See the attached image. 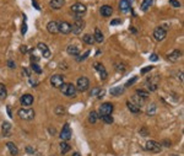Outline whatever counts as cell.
Returning a JSON list of instances; mask_svg holds the SVG:
<instances>
[{
	"mask_svg": "<svg viewBox=\"0 0 184 156\" xmlns=\"http://www.w3.org/2000/svg\"><path fill=\"white\" fill-rule=\"evenodd\" d=\"M100 90H101L100 87H95V89H92V90H91L90 95H91V96H97V93H98V91H100Z\"/></svg>",
	"mask_w": 184,
	"mask_h": 156,
	"instance_id": "cell-42",
	"label": "cell"
},
{
	"mask_svg": "<svg viewBox=\"0 0 184 156\" xmlns=\"http://www.w3.org/2000/svg\"><path fill=\"white\" fill-rule=\"evenodd\" d=\"M47 31L52 35L59 33V23L57 21H50L47 23Z\"/></svg>",
	"mask_w": 184,
	"mask_h": 156,
	"instance_id": "cell-17",
	"label": "cell"
},
{
	"mask_svg": "<svg viewBox=\"0 0 184 156\" xmlns=\"http://www.w3.org/2000/svg\"><path fill=\"white\" fill-rule=\"evenodd\" d=\"M59 89H60V91H61L63 95L69 96V97H75L76 92H78V90H76V86L73 85L71 82H64V84L61 85Z\"/></svg>",
	"mask_w": 184,
	"mask_h": 156,
	"instance_id": "cell-1",
	"label": "cell"
},
{
	"mask_svg": "<svg viewBox=\"0 0 184 156\" xmlns=\"http://www.w3.org/2000/svg\"><path fill=\"white\" fill-rule=\"evenodd\" d=\"M31 69H32L36 74H42V68H41L37 63H31Z\"/></svg>",
	"mask_w": 184,
	"mask_h": 156,
	"instance_id": "cell-34",
	"label": "cell"
},
{
	"mask_svg": "<svg viewBox=\"0 0 184 156\" xmlns=\"http://www.w3.org/2000/svg\"><path fill=\"white\" fill-rule=\"evenodd\" d=\"M114 110V106L112 105L111 102H104L102 103V105L100 106V110H98V116L100 118H102L103 116H109V114H112V112H113Z\"/></svg>",
	"mask_w": 184,
	"mask_h": 156,
	"instance_id": "cell-4",
	"label": "cell"
},
{
	"mask_svg": "<svg viewBox=\"0 0 184 156\" xmlns=\"http://www.w3.org/2000/svg\"><path fill=\"white\" fill-rule=\"evenodd\" d=\"M82 41H84V43L89 44V46L93 44V43H95V38H93V35H90V33H86V35H84V37H82Z\"/></svg>",
	"mask_w": 184,
	"mask_h": 156,
	"instance_id": "cell-28",
	"label": "cell"
},
{
	"mask_svg": "<svg viewBox=\"0 0 184 156\" xmlns=\"http://www.w3.org/2000/svg\"><path fill=\"white\" fill-rule=\"evenodd\" d=\"M126 106H128V108H129V111L133 112V113H139V112H141V108H140L139 106H136L135 103H133L131 101H128V102H126Z\"/></svg>",
	"mask_w": 184,
	"mask_h": 156,
	"instance_id": "cell-26",
	"label": "cell"
},
{
	"mask_svg": "<svg viewBox=\"0 0 184 156\" xmlns=\"http://www.w3.org/2000/svg\"><path fill=\"white\" fill-rule=\"evenodd\" d=\"M17 116L23 121H32L34 118V111L32 108H20L17 111Z\"/></svg>",
	"mask_w": 184,
	"mask_h": 156,
	"instance_id": "cell-3",
	"label": "cell"
},
{
	"mask_svg": "<svg viewBox=\"0 0 184 156\" xmlns=\"http://www.w3.org/2000/svg\"><path fill=\"white\" fill-rule=\"evenodd\" d=\"M93 66H95L96 71L98 72V75H100V77H101L102 80H106L107 77H108V72L106 71V68L103 66V64H101V63H95Z\"/></svg>",
	"mask_w": 184,
	"mask_h": 156,
	"instance_id": "cell-13",
	"label": "cell"
},
{
	"mask_svg": "<svg viewBox=\"0 0 184 156\" xmlns=\"http://www.w3.org/2000/svg\"><path fill=\"white\" fill-rule=\"evenodd\" d=\"M166 36H167V31L163 27H156L155 31H153V38H155L156 41H158V42L165 39Z\"/></svg>",
	"mask_w": 184,
	"mask_h": 156,
	"instance_id": "cell-9",
	"label": "cell"
},
{
	"mask_svg": "<svg viewBox=\"0 0 184 156\" xmlns=\"http://www.w3.org/2000/svg\"><path fill=\"white\" fill-rule=\"evenodd\" d=\"M123 21H122V20L120 19H115V20H113V21H111V25L112 26H114V25H120Z\"/></svg>",
	"mask_w": 184,
	"mask_h": 156,
	"instance_id": "cell-46",
	"label": "cell"
},
{
	"mask_svg": "<svg viewBox=\"0 0 184 156\" xmlns=\"http://www.w3.org/2000/svg\"><path fill=\"white\" fill-rule=\"evenodd\" d=\"M59 32H61L63 35H69L71 32V25L66 21H61L59 23Z\"/></svg>",
	"mask_w": 184,
	"mask_h": 156,
	"instance_id": "cell-18",
	"label": "cell"
},
{
	"mask_svg": "<svg viewBox=\"0 0 184 156\" xmlns=\"http://www.w3.org/2000/svg\"><path fill=\"white\" fill-rule=\"evenodd\" d=\"M125 87L124 86H114L109 90V93L112 96H120L122 93H124Z\"/></svg>",
	"mask_w": 184,
	"mask_h": 156,
	"instance_id": "cell-22",
	"label": "cell"
},
{
	"mask_svg": "<svg viewBox=\"0 0 184 156\" xmlns=\"http://www.w3.org/2000/svg\"><path fill=\"white\" fill-rule=\"evenodd\" d=\"M12 133V127L9 122H3L1 124V134L4 138H9Z\"/></svg>",
	"mask_w": 184,
	"mask_h": 156,
	"instance_id": "cell-16",
	"label": "cell"
},
{
	"mask_svg": "<svg viewBox=\"0 0 184 156\" xmlns=\"http://www.w3.org/2000/svg\"><path fill=\"white\" fill-rule=\"evenodd\" d=\"M26 151H27L28 154H33V153H34V149L31 148V146H26Z\"/></svg>",
	"mask_w": 184,
	"mask_h": 156,
	"instance_id": "cell-51",
	"label": "cell"
},
{
	"mask_svg": "<svg viewBox=\"0 0 184 156\" xmlns=\"http://www.w3.org/2000/svg\"><path fill=\"white\" fill-rule=\"evenodd\" d=\"M152 5H153V0H142V3L140 5V9L142 10V11H147Z\"/></svg>",
	"mask_w": 184,
	"mask_h": 156,
	"instance_id": "cell-27",
	"label": "cell"
},
{
	"mask_svg": "<svg viewBox=\"0 0 184 156\" xmlns=\"http://www.w3.org/2000/svg\"><path fill=\"white\" fill-rule=\"evenodd\" d=\"M8 66L11 68V69H15V68H16V64H15V61H12V60H8Z\"/></svg>",
	"mask_w": 184,
	"mask_h": 156,
	"instance_id": "cell-48",
	"label": "cell"
},
{
	"mask_svg": "<svg viewBox=\"0 0 184 156\" xmlns=\"http://www.w3.org/2000/svg\"><path fill=\"white\" fill-rule=\"evenodd\" d=\"M170 3H171L174 8H181V3L177 1V0H170Z\"/></svg>",
	"mask_w": 184,
	"mask_h": 156,
	"instance_id": "cell-43",
	"label": "cell"
},
{
	"mask_svg": "<svg viewBox=\"0 0 184 156\" xmlns=\"http://www.w3.org/2000/svg\"><path fill=\"white\" fill-rule=\"evenodd\" d=\"M130 31H131V32H134V33H136V30H135V27H130Z\"/></svg>",
	"mask_w": 184,
	"mask_h": 156,
	"instance_id": "cell-55",
	"label": "cell"
},
{
	"mask_svg": "<svg viewBox=\"0 0 184 156\" xmlns=\"http://www.w3.org/2000/svg\"><path fill=\"white\" fill-rule=\"evenodd\" d=\"M90 87V80L89 77L86 76H80L78 81H76V90L80 91V92H85L87 91Z\"/></svg>",
	"mask_w": 184,
	"mask_h": 156,
	"instance_id": "cell-5",
	"label": "cell"
},
{
	"mask_svg": "<svg viewBox=\"0 0 184 156\" xmlns=\"http://www.w3.org/2000/svg\"><path fill=\"white\" fill-rule=\"evenodd\" d=\"M70 10H71V14L75 16V19H81V16H84V15L86 14V11H87L86 6L81 3H76L74 5H71Z\"/></svg>",
	"mask_w": 184,
	"mask_h": 156,
	"instance_id": "cell-2",
	"label": "cell"
},
{
	"mask_svg": "<svg viewBox=\"0 0 184 156\" xmlns=\"http://www.w3.org/2000/svg\"><path fill=\"white\" fill-rule=\"evenodd\" d=\"M161 146H166V148H170L171 146V142H168V140H163L161 143Z\"/></svg>",
	"mask_w": 184,
	"mask_h": 156,
	"instance_id": "cell-47",
	"label": "cell"
},
{
	"mask_svg": "<svg viewBox=\"0 0 184 156\" xmlns=\"http://www.w3.org/2000/svg\"><path fill=\"white\" fill-rule=\"evenodd\" d=\"M49 132L52 133V134H54V133H55V129H49Z\"/></svg>",
	"mask_w": 184,
	"mask_h": 156,
	"instance_id": "cell-56",
	"label": "cell"
},
{
	"mask_svg": "<svg viewBox=\"0 0 184 156\" xmlns=\"http://www.w3.org/2000/svg\"><path fill=\"white\" fill-rule=\"evenodd\" d=\"M55 114H58V116H63V114H65V108L63 106H57V107H55Z\"/></svg>",
	"mask_w": 184,
	"mask_h": 156,
	"instance_id": "cell-36",
	"label": "cell"
},
{
	"mask_svg": "<svg viewBox=\"0 0 184 156\" xmlns=\"http://www.w3.org/2000/svg\"><path fill=\"white\" fill-rule=\"evenodd\" d=\"M65 5V0H50L49 6L54 10H59Z\"/></svg>",
	"mask_w": 184,
	"mask_h": 156,
	"instance_id": "cell-21",
	"label": "cell"
},
{
	"mask_svg": "<svg viewBox=\"0 0 184 156\" xmlns=\"http://www.w3.org/2000/svg\"><path fill=\"white\" fill-rule=\"evenodd\" d=\"M73 156H81V155H80L79 153H74V154H73Z\"/></svg>",
	"mask_w": 184,
	"mask_h": 156,
	"instance_id": "cell-57",
	"label": "cell"
},
{
	"mask_svg": "<svg viewBox=\"0 0 184 156\" xmlns=\"http://www.w3.org/2000/svg\"><path fill=\"white\" fill-rule=\"evenodd\" d=\"M27 50H28V49H27L26 46H21V47H20V52H21V53L25 54V53H27Z\"/></svg>",
	"mask_w": 184,
	"mask_h": 156,
	"instance_id": "cell-49",
	"label": "cell"
},
{
	"mask_svg": "<svg viewBox=\"0 0 184 156\" xmlns=\"http://www.w3.org/2000/svg\"><path fill=\"white\" fill-rule=\"evenodd\" d=\"M133 103H135L136 106H139V107H141V105L144 103V100H142L141 97H139L137 95H134L133 96V101H131Z\"/></svg>",
	"mask_w": 184,
	"mask_h": 156,
	"instance_id": "cell-33",
	"label": "cell"
},
{
	"mask_svg": "<svg viewBox=\"0 0 184 156\" xmlns=\"http://www.w3.org/2000/svg\"><path fill=\"white\" fill-rule=\"evenodd\" d=\"M32 4H33V6H34L36 9H37V10H41V9H39V6H38V4L36 3V0H32Z\"/></svg>",
	"mask_w": 184,
	"mask_h": 156,
	"instance_id": "cell-52",
	"label": "cell"
},
{
	"mask_svg": "<svg viewBox=\"0 0 184 156\" xmlns=\"http://www.w3.org/2000/svg\"><path fill=\"white\" fill-rule=\"evenodd\" d=\"M114 68L117 71H124L125 70V64L124 63H114Z\"/></svg>",
	"mask_w": 184,
	"mask_h": 156,
	"instance_id": "cell-35",
	"label": "cell"
},
{
	"mask_svg": "<svg viewBox=\"0 0 184 156\" xmlns=\"http://www.w3.org/2000/svg\"><path fill=\"white\" fill-rule=\"evenodd\" d=\"M153 68H155V66H152V65H150V66H146V68H144V69H142V70H141V74H146V72H147V71H151V70L153 69Z\"/></svg>",
	"mask_w": 184,
	"mask_h": 156,
	"instance_id": "cell-41",
	"label": "cell"
},
{
	"mask_svg": "<svg viewBox=\"0 0 184 156\" xmlns=\"http://www.w3.org/2000/svg\"><path fill=\"white\" fill-rule=\"evenodd\" d=\"M71 135H73V133H71L69 123H65L63 129H61L60 134H59V138H60L61 142H69V140L71 139Z\"/></svg>",
	"mask_w": 184,
	"mask_h": 156,
	"instance_id": "cell-7",
	"label": "cell"
},
{
	"mask_svg": "<svg viewBox=\"0 0 184 156\" xmlns=\"http://www.w3.org/2000/svg\"><path fill=\"white\" fill-rule=\"evenodd\" d=\"M182 58V52L179 49H174V50H172L171 53H168L167 54V59L172 61V63H177V61H179Z\"/></svg>",
	"mask_w": 184,
	"mask_h": 156,
	"instance_id": "cell-11",
	"label": "cell"
},
{
	"mask_svg": "<svg viewBox=\"0 0 184 156\" xmlns=\"http://www.w3.org/2000/svg\"><path fill=\"white\" fill-rule=\"evenodd\" d=\"M66 52H68V54H70V55L78 57L80 54V48H78L76 46H69L68 48H66Z\"/></svg>",
	"mask_w": 184,
	"mask_h": 156,
	"instance_id": "cell-25",
	"label": "cell"
},
{
	"mask_svg": "<svg viewBox=\"0 0 184 156\" xmlns=\"http://www.w3.org/2000/svg\"><path fill=\"white\" fill-rule=\"evenodd\" d=\"M59 146H60V153L63 154V155L66 154L70 150V145L68 144V142H61Z\"/></svg>",
	"mask_w": 184,
	"mask_h": 156,
	"instance_id": "cell-31",
	"label": "cell"
},
{
	"mask_svg": "<svg viewBox=\"0 0 184 156\" xmlns=\"http://www.w3.org/2000/svg\"><path fill=\"white\" fill-rule=\"evenodd\" d=\"M131 10V6H130V3L129 0H120L119 1V11L122 12H128Z\"/></svg>",
	"mask_w": 184,
	"mask_h": 156,
	"instance_id": "cell-20",
	"label": "cell"
},
{
	"mask_svg": "<svg viewBox=\"0 0 184 156\" xmlns=\"http://www.w3.org/2000/svg\"><path fill=\"white\" fill-rule=\"evenodd\" d=\"M50 84H52L53 87H57V89H59V87L64 84V76L60 75V74L53 75L52 77H50Z\"/></svg>",
	"mask_w": 184,
	"mask_h": 156,
	"instance_id": "cell-10",
	"label": "cell"
},
{
	"mask_svg": "<svg viewBox=\"0 0 184 156\" xmlns=\"http://www.w3.org/2000/svg\"><path fill=\"white\" fill-rule=\"evenodd\" d=\"M155 112H156V105H155V103H152L151 107L147 108V114H153Z\"/></svg>",
	"mask_w": 184,
	"mask_h": 156,
	"instance_id": "cell-39",
	"label": "cell"
},
{
	"mask_svg": "<svg viewBox=\"0 0 184 156\" xmlns=\"http://www.w3.org/2000/svg\"><path fill=\"white\" fill-rule=\"evenodd\" d=\"M102 119H103V122L107 123V124H112V123L114 122V119H113V117H112L111 114H109V116H103V117H102Z\"/></svg>",
	"mask_w": 184,
	"mask_h": 156,
	"instance_id": "cell-37",
	"label": "cell"
},
{
	"mask_svg": "<svg viewBox=\"0 0 184 156\" xmlns=\"http://www.w3.org/2000/svg\"><path fill=\"white\" fill-rule=\"evenodd\" d=\"M6 148H8V150H9V153L11 154L12 156H16V155L19 154V149H17V146H16V145H15L14 143H11V142L6 143Z\"/></svg>",
	"mask_w": 184,
	"mask_h": 156,
	"instance_id": "cell-24",
	"label": "cell"
},
{
	"mask_svg": "<svg viewBox=\"0 0 184 156\" xmlns=\"http://www.w3.org/2000/svg\"><path fill=\"white\" fill-rule=\"evenodd\" d=\"M104 93H106V91L103 90V89H102V90H100L98 91V93H97V98H103V96H104Z\"/></svg>",
	"mask_w": 184,
	"mask_h": 156,
	"instance_id": "cell-45",
	"label": "cell"
},
{
	"mask_svg": "<svg viewBox=\"0 0 184 156\" xmlns=\"http://www.w3.org/2000/svg\"><path fill=\"white\" fill-rule=\"evenodd\" d=\"M141 134H145V135H147V130L145 129V127L142 128V130H141Z\"/></svg>",
	"mask_w": 184,
	"mask_h": 156,
	"instance_id": "cell-54",
	"label": "cell"
},
{
	"mask_svg": "<svg viewBox=\"0 0 184 156\" xmlns=\"http://www.w3.org/2000/svg\"><path fill=\"white\" fill-rule=\"evenodd\" d=\"M136 80H137V76H134L131 80H128V81H126V84H125V87H128V86H131V85L134 84V82H135Z\"/></svg>",
	"mask_w": 184,
	"mask_h": 156,
	"instance_id": "cell-40",
	"label": "cell"
},
{
	"mask_svg": "<svg viewBox=\"0 0 184 156\" xmlns=\"http://www.w3.org/2000/svg\"><path fill=\"white\" fill-rule=\"evenodd\" d=\"M150 60H152V61H157V60H158L157 54H151V55H150Z\"/></svg>",
	"mask_w": 184,
	"mask_h": 156,
	"instance_id": "cell-50",
	"label": "cell"
},
{
	"mask_svg": "<svg viewBox=\"0 0 184 156\" xmlns=\"http://www.w3.org/2000/svg\"><path fill=\"white\" fill-rule=\"evenodd\" d=\"M160 79L158 76H152V79H147V90L149 91H156L158 87Z\"/></svg>",
	"mask_w": 184,
	"mask_h": 156,
	"instance_id": "cell-15",
	"label": "cell"
},
{
	"mask_svg": "<svg viewBox=\"0 0 184 156\" xmlns=\"http://www.w3.org/2000/svg\"><path fill=\"white\" fill-rule=\"evenodd\" d=\"M20 102H21V105L25 107L32 106V103L34 102V97L32 95H30V93H25V95H22L21 98H20Z\"/></svg>",
	"mask_w": 184,
	"mask_h": 156,
	"instance_id": "cell-14",
	"label": "cell"
},
{
	"mask_svg": "<svg viewBox=\"0 0 184 156\" xmlns=\"http://www.w3.org/2000/svg\"><path fill=\"white\" fill-rule=\"evenodd\" d=\"M100 12L103 17H111V15L113 14V8L111 5H103V6H101Z\"/></svg>",
	"mask_w": 184,
	"mask_h": 156,
	"instance_id": "cell-19",
	"label": "cell"
},
{
	"mask_svg": "<svg viewBox=\"0 0 184 156\" xmlns=\"http://www.w3.org/2000/svg\"><path fill=\"white\" fill-rule=\"evenodd\" d=\"M170 156H179V155H176V154H171Z\"/></svg>",
	"mask_w": 184,
	"mask_h": 156,
	"instance_id": "cell-58",
	"label": "cell"
},
{
	"mask_svg": "<svg viewBox=\"0 0 184 156\" xmlns=\"http://www.w3.org/2000/svg\"><path fill=\"white\" fill-rule=\"evenodd\" d=\"M37 49L42 53V57L43 58H50V55H52V53H50V50H49V48H48V46L45 44V43H43V42H39L38 44H37Z\"/></svg>",
	"mask_w": 184,
	"mask_h": 156,
	"instance_id": "cell-12",
	"label": "cell"
},
{
	"mask_svg": "<svg viewBox=\"0 0 184 156\" xmlns=\"http://www.w3.org/2000/svg\"><path fill=\"white\" fill-rule=\"evenodd\" d=\"M26 32H27V25H26V21H25V22H23V25L21 26V33H22V35H25Z\"/></svg>",
	"mask_w": 184,
	"mask_h": 156,
	"instance_id": "cell-44",
	"label": "cell"
},
{
	"mask_svg": "<svg viewBox=\"0 0 184 156\" xmlns=\"http://www.w3.org/2000/svg\"><path fill=\"white\" fill-rule=\"evenodd\" d=\"M93 38H95V42L97 43H102L104 41V36L102 33V31L100 28H95V35H93Z\"/></svg>",
	"mask_w": 184,
	"mask_h": 156,
	"instance_id": "cell-23",
	"label": "cell"
},
{
	"mask_svg": "<svg viewBox=\"0 0 184 156\" xmlns=\"http://www.w3.org/2000/svg\"><path fill=\"white\" fill-rule=\"evenodd\" d=\"M90 55V50H87V52H85V54L84 55H78V57H76V60H78V61H84L86 58H87V57Z\"/></svg>",
	"mask_w": 184,
	"mask_h": 156,
	"instance_id": "cell-38",
	"label": "cell"
},
{
	"mask_svg": "<svg viewBox=\"0 0 184 156\" xmlns=\"http://www.w3.org/2000/svg\"><path fill=\"white\" fill-rule=\"evenodd\" d=\"M145 149L147 151H151V153H161L162 151L161 144L155 142V140H149V142L145 144Z\"/></svg>",
	"mask_w": 184,
	"mask_h": 156,
	"instance_id": "cell-8",
	"label": "cell"
},
{
	"mask_svg": "<svg viewBox=\"0 0 184 156\" xmlns=\"http://www.w3.org/2000/svg\"><path fill=\"white\" fill-rule=\"evenodd\" d=\"M8 97V90L4 84H0V101H4Z\"/></svg>",
	"mask_w": 184,
	"mask_h": 156,
	"instance_id": "cell-30",
	"label": "cell"
},
{
	"mask_svg": "<svg viewBox=\"0 0 184 156\" xmlns=\"http://www.w3.org/2000/svg\"><path fill=\"white\" fill-rule=\"evenodd\" d=\"M6 110H8V114H9V116L12 118V112H11V110H10V107H9V106L6 107Z\"/></svg>",
	"mask_w": 184,
	"mask_h": 156,
	"instance_id": "cell-53",
	"label": "cell"
},
{
	"mask_svg": "<svg viewBox=\"0 0 184 156\" xmlns=\"http://www.w3.org/2000/svg\"><path fill=\"white\" fill-rule=\"evenodd\" d=\"M136 95L139 96V97H141L142 100H146V98L150 96V93H149V91H145V90H137L136 91Z\"/></svg>",
	"mask_w": 184,
	"mask_h": 156,
	"instance_id": "cell-32",
	"label": "cell"
},
{
	"mask_svg": "<svg viewBox=\"0 0 184 156\" xmlns=\"http://www.w3.org/2000/svg\"><path fill=\"white\" fill-rule=\"evenodd\" d=\"M100 119V116H98V113H97L96 111H92V112H90V114H89V122L90 123H96L97 121Z\"/></svg>",
	"mask_w": 184,
	"mask_h": 156,
	"instance_id": "cell-29",
	"label": "cell"
},
{
	"mask_svg": "<svg viewBox=\"0 0 184 156\" xmlns=\"http://www.w3.org/2000/svg\"><path fill=\"white\" fill-rule=\"evenodd\" d=\"M85 25H86V23H85L84 20H81V19H75L74 23L71 25V32H73L74 35H80V33L84 31Z\"/></svg>",
	"mask_w": 184,
	"mask_h": 156,
	"instance_id": "cell-6",
	"label": "cell"
}]
</instances>
